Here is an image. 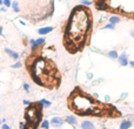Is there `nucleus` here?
<instances>
[{"instance_id":"obj_22","label":"nucleus","mask_w":134,"mask_h":129,"mask_svg":"<svg viewBox=\"0 0 134 129\" xmlns=\"http://www.w3.org/2000/svg\"><path fill=\"white\" fill-rule=\"evenodd\" d=\"M1 128L2 129H11V127H9V126H7V125H2Z\"/></svg>"},{"instance_id":"obj_21","label":"nucleus","mask_w":134,"mask_h":129,"mask_svg":"<svg viewBox=\"0 0 134 129\" xmlns=\"http://www.w3.org/2000/svg\"><path fill=\"white\" fill-rule=\"evenodd\" d=\"M87 79H88V80H92V79H93V74L92 73H88L87 74Z\"/></svg>"},{"instance_id":"obj_30","label":"nucleus","mask_w":134,"mask_h":129,"mask_svg":"<svg viewBox=\"0 0 134 129\" xmlns=\"http://www.w3.org/2000/svg\"><path fill=\"white\" fill-rule=\"evenodd\" d=\"M0 125H1V121H0Z\"/></svg>"},{"instance_id":"obj_23","label":"nucleus","mask_w":134,"mask_h":129,"mask_svg":"<svg viewBox=\"0 0 134 129\" xmlns=\"http://www.w3.org/2000/svg\"><path fill=\"white\" fill-rule=\"evenodd\" d=\"M0 12H6V7H5V6H0Z\"/></svg>"},{"instance_id":"obj_1","label":"nucleus","mask_w":134,"mask_h":129,"mask_svg":"<svg viewBox=\"0 0 134 129\" xmlns=\"http://www.w3.org/2000/svg\"><path fill=\"white\" fill-rule=\"evenodd\" d=\"M91 28V13L90 9L83 6H76L73 8L68 21L66 24L65 39L68 41L66 46L75 47L80 49L86 41L87 34Z\"/></svg>"},{"instance_id":"obj_26","label":"nucleus","mask_w":134,"mask_h":129,"mask_svg":"<svg viewBox=\"0 0 134 129\" xmlns=\"http://www.w3.org/2000/svg\"><path fill=\"white\" fill-rule=\"evenodd\" d=\"M93 95H94V97H97V99H98V97H99V94H98V93H94V94H93Z\"/></svg>"},{"instance_id":"obj_20","label":"nucleus","mask_w":134,"mask_h":129,"mask_svg":"<svg viewBox=\"0 0 134 129\" xmlns=\"http://www.w3.org/2000/svg\"><path fill=\"white\" fill-rule=\"evenodd\" d=\"M23 87H24V89H25L26 93H30V85H28V83H24Z\"/></svg>"},{"instance_id":"obj_25","label":"nucleus","mask_w":134,"mask_h":129,"mask_svg":"<svg viewBox=\"0 0 134 129\" xmlns=\"http://www.w3.org/2000/svg\"><path fill=\"white\" fill-rule=\"evenodd\" d=\"M128 64H130V66H132L134 68V61H130V63H128Z\"/></svg>"},{"instance_id":"obj_6","label":"nucleus","mask_w":134,"mask_h":129,"mask_svg":"<svg viewBox=\"0 0 134 129\" xmlns=\"http://www.w3.org/2000/svg\"><path fill=\"white\" fill-rule=\"evenodd\" d=\"M81 128L82 129H95V126L91 121H82L81 122Z\"/></svg>"},{"instance_id":"obj_29","label":"nucleus","mask_w":134,"mask_h":129,"mask_svg":"<svg viewBox=\"0 0 134 129\" xmlns=\"http://www.w3.org/2000/svg\"><path fill=\"white\" fill-rule=\"evenodd\" d=\"M131 35H132V37L134 38V31H131Z\"/></svg>"},{"instance_id":"obj_28","label":"nucleus","mask_w":134,"mask_h":129,"mask_svg":"<svg viewBox=\"0 0 134 129\" xmlns=\"http://www.w3.org/2000/svg\"><path fill=\"white\" fill-rule=\"evenodd\" d=\"M4 5V0H0V6H2Z\"/></svg>"},{"instance_id":"obj_15","label":"nucleus","mask_w":134,"mask_h":129,"mask_svg":"<svg viewBox=\"0 0 134 129\" xmlns=\"http://www.w3.org/2000/svg\"><path fill=\"white\" fill-rule=\"evenodd\" d=\"M45 41H46V39H45V38H39V39L35 40V44L38 45V47H40L41 45L45 44Z\"/></svg>"},{"instance_id":"obj_4","label":"nucleus","mask_w":134,"mask_h":129,"mask_svg":"<svg viewBox=\"0 0 134 129\" xmlns=\"http://www.w3.org/2000/svg\"><path fill=\"white\" fill-rule=\"evenodd\" d=\"M53 30H54L53 26H47V27L39 28V30H38V33H39L40 35H46V34H48V33H51Z\"/></svg>"},{"instance_id":"obj_8","label":"nucleus","mask_w":134,"mask_h":129,"mask_svg":"<svg viewBox=\"0 0 134 129\" xmlns=\"http://www.w3.org/2000/svg\"><path fill=\"white\" fill-rule=\"evenodd\" d=\"M109 22L113 24V25H118V24L121 22V18L119 15H112L109 18Z\"/></svg>"},{"instance_id":"obj_17","label":"nucleus","mask_w":134,"mask_h":129,"mask_svg":"<svg viewBox=\"0 0 134 129\" xmlns=\"http://www.w3.org/2000/svg\"><path fill=\"white\" fill-rule=\"evenodd\" d=\"M4 6L6 7V8L11 7L12 6V1H11V0H4Z\"/></svg>"},{"instance_id":"obj_27","label":"nucleus","mask_w":134,"mask_h":129,"mask_svg":"<svg viewBox=\"0 0 134 129\" xmlns=\"http://www.w3.org/2000/svg\"><path fill=\"white\" fill-rule=\"evenodd\" d=\"M0 35H2V27L0 26Z\"/></svg>"},{"instance_id":"obj_16","label":"nucleus","mask_w":134,"mask_h":129,"mask_svg":"<svg viewBox=\"0 0 134 129\" xmlns=\"http://www.w3.org/2000/svg\"><path fill=\"white\" fill-rule=\"evenodd\" d=\"M104 30H115V25H113V24H111V22H109L108 24V25H106V26H105V27H104Z\"/></svg>"},{"instance_id":"obj_19","label":"nucleus","mask_w":134,"mask_h":129,"mask_svg":"<svg viewBox=\"0 0 134 129\" xmlns=\"http://www.w3.org/2000/svg\"><path fill=\"white\" fill-rule=\"evenodd\" d=\"M81 4H82V5H86V6H91L93 2L90 1V0H81Z\"/></svg>"},{"instance_id":"obj_14","label":"nucleus","mask_w":134,"mask_h":129,"mask_svg":"<svg viewBox=\"0 0 134 129\" xmlns=\"http://www.w3.org/2000/svg\"><path fill=\"white\" fill-rule=\"evenodd\" d=\"M39 103L40 104H42V106H44V107H49V106H51V101H48V100H46V99H42V100H40V101H39Z\"/></svg>"},{"instance_id":"obj_10","label":"nucleus","mask_w":134,"mask_h":129,"mask_svg":"<svg viewBox=\"0 0 134 129\" xmlns=\"http://www.w3.org/2000/svg\"><path fill=\"white\" fill-rule=\"evenodd\" d=\"M107 55H108V58H109V59H113V60H114V59H118L119 54H118V52L114 51V49H113V51H109L108 53H107Z\"/></svg>"},{"instance_id":"obj_12","label":"nucleus","mask_w":134,"mask_h":129,"mask_svg":"<svg viewBox=\"0 0 134 129\" xmlns=\"http://www.w3.org/2000/svg\"><path fill=\"white\" fill-rule=\"evenodd\" d=\"M12 8H13V11L15 12V13H19L20 12V8H19V2L18 1H12Z\"/></svg>"},{"instance_id":"obj_13","label":"nucleus","mask_w":134,"mask_h":129,"mask_svg":"<svg viewBox=\"0 0 134 129\" xmlns=\"http://www.w3.org/2000/svg\"><path fill=\"white\" fill-rule=\"evenodd\" d=\"M41 129H49V127H51V122H49L48 120H44L41 122Z\"/></svg>"},{"instance_id":"obj_2","label":"nucleus","mask_w":134,"mask_h":129,"mask_svg":"<svg viewBox=\"0 0 134 129\" xmlns=\"http://www.w3.org/2000/svg\"><path fill=\"white\" fill-rule=\"evenodd\" d=\"M118 62H119L120 66H122V67L127 66V64L130 63V61H128V58H127V54H126L125 52H122V53H121L120 55L118 56Z\"/></svg>"},{"instance_id":"obj_24","label":"nucleus","mask_w":134,"mask_h":129,"mask_svg":"<svg viewBox=\"0 0 134 129\" xmlns=\"http://www.w3.org/2000/svg\"><path fill=\"white\" fill-rule=\"evenodd\" d=\"M23 102H24V104H28V103H31V102L28 101V100H24Z\"/></svg>"},{"instance_id":"obj_3","label":"nucleus","mask_w":134,"mask_h":129,"mask_svg":"<svg viewBox=\"0 0 134 129\" xmlns=\"http://www.w3.org/2000/svg\"><path fill=\"white\" fill-rule=\"evenodd\" d=\"M49 122H51V126H53V127H55V128H60L61 126L64 125V122H65V121H64L61 118L54 116V118L52 119V120L49 121Z\"/></svg>"},{"instance_id":"obj_11","label":"nucleus","mask_w":134,"mask_h":129,"mask_svg":"<svg viewBox=\"0 0 134 129\" xmlns=\"http://www.w3.org/2000/svg\"><path fill=\"white\" fill-rule=\"evenodd\" d=\"M30 45H31V49H32L33 53H34V52L39 48V47H38V45L35 44V40L34 39H30Z\"/></svg>"},{"instance_id":"obj_9","label":"nucleus","mask_w":134,"mask_h":129,"mask_svg":"<svg viewBox=\"0 0 134 129\" xmlns=\"http://www.w3.org/2000/svg\"><path fill=\"white\" fill-rule=\"evenodd\" d=\"M65 121L67 123H69V125H72V126L76 125V118H75V116H73V115H68L65 119Z\"/></svg>"},{"instance_id":"obj_7","label":"nucleus","mask_w":134,"mask_h":129,"mask_svg":"<svg viewBox=\"0 0 134 129\" xmlns=\"http://www.w3.org/2000/svg\"><path fill=\"white\" fill-rule=\"evenodd\" d=\"M131 127H132V122H131L130 120H124L122 122L120 123L119 129H130Z\"/></svg>"},{"instance_id":"obj_5","label":"nucleus","mask_w":134,"mask_h":129,"mask_svg":"<svg viewBox=\"0 0 134 129\" xmlns=\"http://www.w3.org/2000/svg\"><path fill=\"white\" fill-rule=\"evenodd\" d=\"M5 53H6L9 58L13 59V60H18L19 59V54L16 53L15 51H12L11 48H5Z\"/></svg>"},{"instance_id":"obj_18","label":"nucleus","mask_w":134,"mask_h":129,"mask_svg":"<svg viewBox=\"0 0 134 129\" xmlns=\"http://www.w3.org/2000/svg\"><path fill=\"white\" fill-rule=\"evenodd\" d=\"M21 64H23V63H21L20 62V61H16V62L15 63H14V64H12V68H14V69H16V68H20V67H21Z\"/></svg>"}]
</instances>
